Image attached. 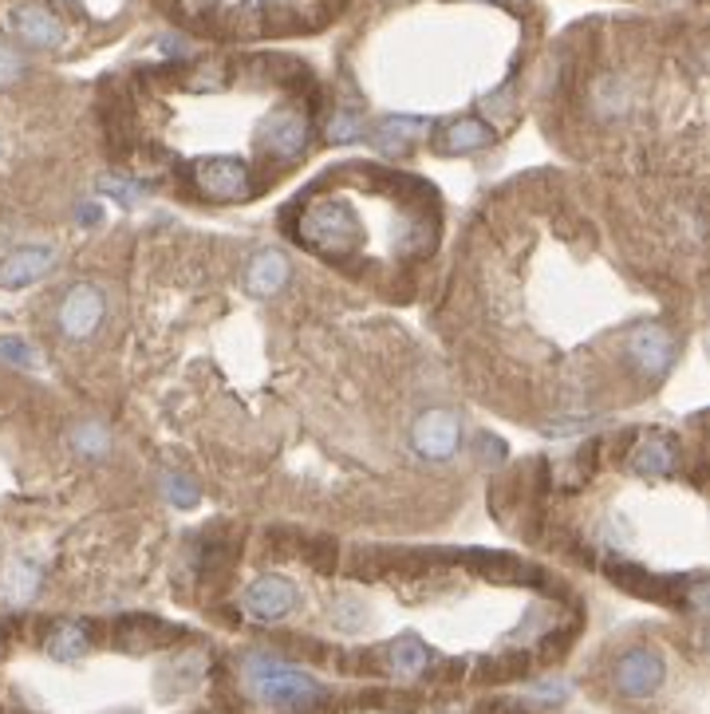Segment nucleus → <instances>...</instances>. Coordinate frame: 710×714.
I'll return each instance as SVG.
<instances>
[{"label": "nucleus", "mask_w": 710, "mask_h": 714, "mask_svg": "<svg viewBox=\"0 0 710 714\" xmlns=\"http://www.w3.org/2000/svg\"><path fill=\"white\" fill-rule=\"evenodd\" d=\"M360 238H363L360 218H356V209H351L348 202H340V197L312 202L297 226V241H304L312 253L332 257V261L348 257L351 249L360 245Z\"/></svg>", "instance_id": "f257e3e1"}, {"label": "nucleus", "mask_w": 710, "mask_h": 714, "mask_svg": "<svg viewBox=\"0 0 710 714\" xmlns=\"http://www.w3.org/2000/svg\"><path fill=\"white\" fill-rule=\"evenodd\" d=\"M245 679H249V687H253L257 699L277 703V706H304V703H312V699L324 694V687H320L309 671H300V667H292V663L268 659V655H249Z\"/></svg>", "instance_id": "f03ea898"}, {"label": "nucleus", "mask_w": 710, "mask_h": 714, "mask_svg": "<svg viewBox=\"0 0 710 714\" xmlns=\"http://www.w3.org/2000/svg\"><path fill=\"white\" fill-rule=\"evenodd\" d=\"M458 443H462V419L446 407H434V411H422L411 426V446L422 458L431 462H446L450 455H458Z\"/></svg>", "instance_id": "7ed1b4c3"}, {"label": "nucleus", "mask_w": 710, "mask_h": 714, "mask_svg": "<svg viewBox=\"0 0 710 714\" xmlns=\"http://www.w3.org/2000/svg\"><path fill=\"white\" fill-rule=\"evenodd\" d=\"M628 360L648 379H663L671 372V363H675V336L663 324H639L628 336Z\"/></svg>", "instance_id": "20e7f679"}, {"label": "nucleus", "mask_w": 710, "mask_h": 714, "mask_svg": "<svg viewBox=\"0 0 710 714\" xmlns=\"http://www.w3.org/2000/svg\"><path fill=\"white\" fill-rule=\"evenodd\" d=\"M265 150L280 162H292V158L304 155L309 146V114L300 107H277V111L265 119Z\"/></svg>", "instance_id": "39448f33"}, {"label": "nucleus", "mask_w": 710, "mask_h": 714, "mask_svg": "<svg viewBox=\"0 0 710 714\" xmlns=\"http://www.w3.org/2000/svg\"><path fill=\"white\" fill-rule=\"evenodd\" d=\"M197 186L202 194L214 197V202H245L253 194V182H249V166L237 162V158H206L197 162Z\"/></svg>", "instance_id": "423d86ee"}, {"label": "nucleus", "mask_w": 710, "mask_h": 714, "mask_svg": "<svg viewBox=\"0 0 710 714\" xmlns=\"http://www.w3.org/2000/svg\"><path fill=\"white\" fill-rule=\"evenodd\" d=\"M9 28L12 36L28 48H60L63 44V24L52 9H44L36 0H24V4H12L9 9Z\"/></svg>", "instance_id": "0eeeda50"}, {"label": "nucleus", "mask_w": 710, "mask_h": 714, "mask_svg": "<svg viewBox=\"0 0 710 714\" xmlns=\"http://www.w3.org/2000/svg\"><path fill=\"white\" fill-rule=\"evenodd\" d=\"M241 604H245V612L253 620L277 624L297 608V589H292V580H285V577H261L245 589Z\"/></svg>", "instance_id": "6e6552de"}, {"label": "nucleus", "mask_w": 710, "mask_h": 714, "mask_svg": "<svg viewBox=\"0 0 710 714\" xmlns=\"http://www.w3.org/2000/svg\"><path fill=\"white\" fill-rule=\"evenodd\" d=\"M104 320V292L95 289V285H75L68 289L60 304V328L63 336H72V340H87L95 328Z\"/></svg>", "instance_id": "1a4fd4ad"}, {"label": "nucleus", "mask_w": 710, "mask_h": 714, "mask_svg": "<svg viewBox=\"0 0 710 714\" xmlns=\"http://www.w3.org/2000/svg\"><path fill=\"white\" fill-rule=\"evenodd\" d=\"M663 683V659L648 648H631V652L619 655L616 663V687L628 699H648V694L659 691Z\"/></svg>", "instance_id": "9d476101"}, {"label": "nucleus", "mask_w": 710, "mask_h": 714, "mask_svg": "<svg viewBox=\"0 0 710 714\" xmlns=\"http://www.w3.org/2000/svg\"><path fill=\"white\" fill-rule=\"evenodd\" d=\"M48 269H52V249H40V245L12 249L9 257L0 261V285L4 289H24L32 280L48 277Z\"/></svg>", "instance_id": "9b49d317"}, {"label": "nucleus", "mask_w": 710, "mask_h": 714, "mask_svg": "<svg viewBox=\"0 0 710 714\" xmlns=\"http://www.w3.org/2000/svg\"><path fill=\"white\" fill-rule=\"evenodd\" d=\"M675 462H679V446H675L671 435H659V431L639 438L636 450H631V467L643 477H667L675 470Z\"/></svg>", "instance_id": "f8f14e48"}, {"label": "nucleus", "mask_w": 710, "mask_h": 714, "mask_svg": "<svg viewBox=\"0 0 710 714\" xmlns=\"http://www.w3.org/2000/svg\"><path fill=\"white\" fill-rule=\"evenodd\" d=\"M431 135V123L426 119H411V114H392V119H383L375 126V135L371 143L380 146L383 155H402V150H411L419 138Z\"/></svg>", "instance_id": "ddd939ff"}, {"label": "nucleus", "mask_w": 710, "mask_h": 714, "mask_svg": "<svg viewBox=\"0 0 710 714\" xmlns=\"http://www.w3.org/2000/svg\"><path fill=\"white\" fill-rule=\"evenodd\" d=\"M249 292L253 297H277L289 285V261L277 249H261L257 257L249 261Z\"/></svg>", "instance_id": "4468645a"}, {"label": "nucleus", "mask_w": 710, "mask_h": 714, "mask_svg": "<svg viewBox=\"0 0 710 714\" xmlns=\"http://www.w3.org/2000/svg\"><path fill=\"white\" fill-rule=\"evenodd\" d=\"M36 592H40V569L24 557L4 560V569H0V601L12 604V608H21V604H28Z\"/></svg>", "instance_id": "2eb2a0df"}, {"label": "nucleus", "mask_w": 710, "mask_h": 714, "mask_svg": "<svg viewBox=\"0 0 710 714\" xmlns=\"http://www.w3.org/2000/svg\"><path fill=\"white\" fill-rule=\"evenodd\" d=\"M494 143V126H485L482 119H458L443 131V143L438 150L446 155H470V150H482V146Z\"/></svg>", "instance_id": "dca6fc26"}, {"label": "nucleus", "mask_w": 710, "mask_h": 714, "mask_svg": "<svg viewBox=\"0 0 710 714\" xmlns=\"http://www.w3.org/2000/svg\"><path fill=\"white\" fill-rule=\"evenodd\" d=\"M170 628L158 620H151V616H131V620L119 624V643H123L127 652H151V648H163V643H170Z\"/></svg>", "instance_id": "f3484780"}, {"label": "nucleus", "mask_w": 710, "mask_h": 714, "mask_svg": "<svg viewBox=\"0 0 710 714\" xmlns=\"http://www.w3.org/2000/svg\"><path fill=\"white\" fill-rule=\"evenodd\" d=\"M87 648H92V636H87L83 624L63 620V624H56L52 632H48V655H52V659L72 663V659H80Z\"/></svg>", "instance_id": "a211bd4d"}, {"label": "nucleus", "mask_w": 710, "mask_h": 714, "mask_svg": "<svg viewBox=\"0 0 710 714\" xmlns=\"http://www.w3.org/2000/svg\"><path fill=\"white\" fill-rule=\"evenodd\" d=\"M426 663H431V648L419 640V636H402V640L392 643V671L399 679H414V675L426 671Z\"/></svg>", "instance_id": "6ab92c4d"}, {"label": "nucleus", "mask_w": 710, "mask_h": 714, "mask_svg": "<svg viewBox=\"0 0 710 714\" xmlns=\"http://www.w3.org/2000/svg\"><path fill=\"white\" fill-rule=\"evenodd\" d=\"M72 446L83 458H104L111 450V435H107L104 423H80L72 431Z\"/></svg>", "instance_id": "aec40b11"}, {"label": "nucleus", "mask_w": 710, "mask_h": 714, "mask_svg": "<svg viewBox=\"0 0 710 714\" xmlns=\"http://www.w3.org/2000/svg\"><path fill=\"white\" fill-rule=\"evenodd\" d=\"M163 494H166V501L170 506H178V509H194L197 506V486H194V477H185V474H178V470H166L163 477Z\"/></svg>", "instance_id": "412c9836"}, {"label": "nucleus", "mask_w": 710, "mask_h": 714, "mask_svg": "<svg viewBox=\"0 0 710 714\" xmlns=\"http://www.w3.org/2000/svg\"><path fill=\"white\" fill-rule=\"evenodd\" d=\"M612 577H616L624 589L639 592V596H651V601H671V584H667V580L643 577L639 569H616Z\"/></svg>", "instance_id": "4be33fe9"}, {"label": "nucleus", "mask_w": 710, "mask_h": 714, "mask_svg": "<svg viewBox=\"0 0 710 714\" xmlns=\"http://www.w3.org/2000/svg\"><path fill=\"white\" fill-rule=\"evenodd\" d=\"M360 135H363V114L360 111L340 107V111L332 114V123H328V138H332V143H351V138H360Z\"/></svg>", "instance_id": "5701e85b"}, {"label": "nucleus", "mask_w": 710, "mask_h": 714, "mask_svg": "<svg viewBox=\"0 0 710 714\" xmlns=\"http://www.w3.org/2000/svg\"><path fill=\"white\" fill-rule=\"evenodd\" d=\"M521 671H526V659H517V655L485 663V679H514V675H521Z\"/></svg>", "instance_id": "b1692460"}, {"label": "nucleus", "mask_w": 710, "mask_h": 714, "mask_svg": "<svg viewBox=\"0 0 710 714\" xmlns=\"http://www.w3.org/2000/svg\"><path fill=\"white\" fill-rule=\"evenodd\" d=\"M99 186H104V194H115L119 202H127V206H134V202L143 197V186H134V182H123V178H104Z\"/></svg>", "instance_id": "393cba45"}, {"label": "nucleus", "mask_w": 710, "mask_h": 714, "mask_svg": "<svg viewBox=\"0 0 710 714\" xmlns=\"http://www.w3.org/2000/svg\"><path fill=\"white\" fill-rule=\"evenodd\" d=\"M21 72H24L21 56L12 52V48H4V44H0V87H9V83H16V80H21Z\"/></svg>", "instance_id": "a878e982"}, {"label": "nucleus", "mask_w": 710, "mask_h": 714, "mask_svg": "<svg viewBox=\"0 0 710 714\" xmlns=\"http://www.w3.org/2000/svg\"><path fill=\"white\" fill-rule=\"evenodd\" d=\"M0 355L9 363H21V367H32V363H36V352H32L24 340H0Z\"/></svg>", "instance_id": "bb28decb"}, {"label": "nucleus", "mask_w": 710, "mask_h": 714, "mask_svg": "<svg viewBox=\"0 0 710 714\" xmlns=\"http://www.w3.org/2000/svg\"><path fill=\"white\" fill-rule=\"evenodd\" d=\"M568 694V683H561V679H549V683H541V687H533V699H541V703H561Z\"/></svg>", "instance_id": "cd10ccee"}, {"label": "nucleus", "mask_w": 710, "mask_h": 714, "mask_svg": "<svg viewBox=\"0 0 710 714\" xmlns=\"http://www.w3.org/2000/svg\"><path fill=\"white\" fill-rule=\"evenodd\" d=\"M163 52H175V56H190V44L182 36H166L163 40Z\"/></svg>", "instance_id": "c85d7f7f"}]
</instances>
